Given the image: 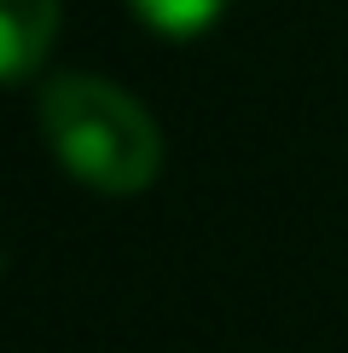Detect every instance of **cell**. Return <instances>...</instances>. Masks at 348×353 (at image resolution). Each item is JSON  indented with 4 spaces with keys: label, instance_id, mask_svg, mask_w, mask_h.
<instances>
[{
    "label": "cell",
    "instance_id": "1",
    "mask_svg": "<svg viewBox=\"0 0 348 353\" xmlns=\"http://www.w3.org/2000/svg\"><path fill=\"white\" fill-rule=\"evenodd\" d=\"M41 134L70 180L134 197L163 168V134L134 93L99 76H52L41 87Z\"/></svg>",
    "mask_w": 348,
    "mask_h": 353
},
{
    "label": "cell",
    "instance_id": "2",
    "mask_svg": "<svg viewBox=\"0 0 348 353\" xmlns=\"http://www.w3.org/2000/svg\"><path fill=\"white\" fill-rule=\"evenodd\" d=\"M64 0H0V81H23L52 52Z\"/></svg>",
    "mask_w": 348,
    "mask_h": 353
},
{
    "label": "cell",
    "instance_id": "3",
    "mask_svg": "<svg viewBox=\"0 0 348 353\" xmlns=\"http://www.w3.org/2000/svg\"><path fill=\"white\" fill-rule=\"evenodd\" d=\"M128 6L139 12V23H145V29L186 41V35H197V29H209L215 18H221L226 0H128Z\"/></svg>",
    "mask_w": 348,
    "mask_h": 353
}]
</instances>
